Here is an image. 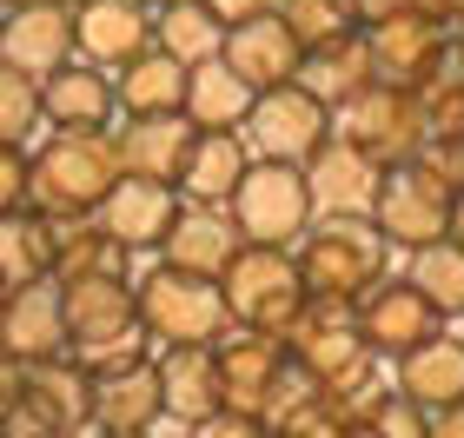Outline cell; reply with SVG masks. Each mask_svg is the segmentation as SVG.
<instances>
[{
    "label": "cell",
    "instance_id": "cell-20",
    "mask_svg": "<svg viewBox=\"0 0 464 438\" xmlns=\"http://www.w3.org/2000/svg\"><path fill=\"white\" fill-rule=\"evenodd\" d=\"M73 40H80V60L120 73L133 54L153 47V7H140V0H87V7H73Z\"/></svg>",
    "mask_w": 464,
    "mask_h": 438
},
{
    "label": "cell",
    "instance_id": "cell-47",
    "mask_svg": "<svg viewBox=\"0 0 464 438\" xmlns=\"http://www.w3.org/2000/svg\"><path fill=\"white\" fill-rule=\"evenodd\" d=\"M93 438H153V432H93Z\"/></svg>",
    "mask_w": 464,
    "mask_h": 438
},
{
    "label": "cell",
    "instance_id": "cell-52",
    "mask_svg": "<svg viewBox=\"0 0 464 438\" xmlns=\"http://www.w3.org/2000/svg\"><path fill=\"white\" fill-rule=\"evenodd\" d=\"M140 7H166V0H140Z\"/></svg>",
    "mask_w": 464,
    "mask_h": 438
},
{
    "label": "cell",
    "instance_id": "cell-39",
    "mask_svg": "<svg viewBox=\"0 0 464 438\" xmlns=\"http://www.w3.org/2000/svg\"><path fill=\"white\" fill-rule=\"evenodd\" d=\"M34 186V153L20 140H0V213H20Z\"/></svg>",
    "mask_w": 464,
    "mask_h": 438
},
{
    "label": "cell",
    "instance_id": "cell-11",
    "mask_svg": "<svg viewBox=\"0 0 464 438\" xmlns=\"http://www.w3.org/2000/svg\"><path fill=\"white\" fill-rule=\"evenodd\" d=\"M239 133L252 146V160H292V166H305L332 140V107L312 87L285 80V87H266L259 100H252V113H246Z\"/></svg>",
    "mask_w": 464,
    "mask_h": 438
},
{
    "label": "cell",
    "instance_id": "cell-25",
    "mask_svg": "<svg viewBox=\"0 0 464 438\" xmlns=\"http://www.w3.org/2000/svg\"><path fill=\"white\" fill-rule=\"evenodd\" d=\"M160 419H166V399H160V359H153V352L133 359V365L100 372L93 432H153Z\"/></svg>",
    "mask_w": 464,
    "mask_h": 438
},
{
    "label": "cell",
    "instance_id": "cell-4",
    "mask_svg": "<svg viewBox=\"0 0 464 438\" xmlns=\"http://www.w3.org/2000/svg\"><path fill=\"white\" fill-rule=\"evenodd\" d=\"M219 292L232 306V326L272 332V339H292V326H299L305 306H312L299 253H292V246H252V239L232 253V266L219 273Z\"/></svg>",
    "mask_w": 464,
    "mask_h": 438
},
{
    "label": "cell",
    "instance_id": "cell-16",
    "mask_svg": "<svg viewBox=\"0 0 464 438\" xmlns=\"http://www.w3.org/2000/svg\"><path fill=\"white\" fill-rule=\"evenodd\" d=\"M0 60L34 80H47L53 67L80 60V40H73V7L60 0H27V7H7L0 20Z\"/></svg>",
    "mask_w": 464,
    "mask_h": 438
},
{
    "label": "cell",
    "instance_id": "cell-35",
    "mask_svg": "<svg viewBox=\"0 0 464 438\" xmlns=\"http://www.w3.org/2000/svg\"><path fill=\"white\" fill-rule=\"evenodd\" d=\"M405 273L418 279V292L445 312V319H464V246L445 233V239H431V246H418Z\"/></svg>",
    "mask_w": 464,
    "mask_h": 438
},
{
    "label": "cell",
    "instance_id": "cell-30",
    "mask_svg": "<svg viewBox=\"0 0 464 438\" xmlns=\"http://www.w3.org/2000/svg\"><path fill=\"white\" fill-rule=\"evenodd\" d=\"M372 47H365V27L345 34V40H325V47H305V67H299V87H312L325 100L332 113L345 107L352 93H365L372 87Z\"/></svg>",
    "mask_w": 464,
    "mask_h": 438
},
{
    "label": "cell",
    "instance_id": "cell-15",
    "mask_svg": "<svg viewBox=\"0 0 464 438\" xmlns=\"http://www.w3.org/2000/svg\"><path fill=\"white\" fill-rule=\"evenodd\" d=\"M219 60L239 80H252V87H285V80H299V67H305V40L285 27V14L272 7V14H252V20H232L226 27V47H219Z\"/></svg>",
    "mask_w": 464,
    "mask_h": 438
},
{
    "label": "cell",
    "instance_id": "cell-5",
    "mask_svg": "<svg viewBox=\"0 0 464 438\" xmlns=\"http://www.w3.org/2000/svg\"><path fill=\"white\" fill-rule=\"evenodd\" d=\"M133 292H140V326L153 339V352L160 346H219L232 332V306H226L219 279H206V273L160 259L153 273L133 279Z\"/></svg>",
    "mask_w": 464,
    "mask_h": 438
},
{
    "label": "cell",
    "instance_id": "cell-29",
    "mask_svg": "<svg viewBox=\"0 0 464 438\" xmlns=\"http://www.w3.org/2000/svg\"><path fill=\"white\" fill-rule=\"evenodd\" d=\"M246 166H252L246 133H193V153L179 166V193L199 206H226L232 186L246 180Z\"/></svg>",
    "mask_w": 464,
    "mask_h": 438
},
{
    "label": "cell",
    "instance_id": "cell-27",
    "mask_svg": "<svg viewBox=\"0 0 464 438\" xmlns=\"http://www.w3.org/2000/svg\"><path fill=\"white\" fill-rule=\"evenodd\" d=\"M60 226V246H53V279H133V253L100 226L93 213L80 219H53Z\"/></svg>",
    "mask_w": 464,
    "mask_h": 438
},
{
    "label": "cell",
    "instance_id": "cell-14",
    "mask_svg": "<svg viewBox=\"0 0 464 438\" xmlns=\"http://www.w3.org/2000/svg\"><path fill=\"white\" fill-rule=\"evenodd\" d=\"M179 206L186 193L173 180H140V173H120L107 186V200H100V226L126 246V253H160L166 233H173V219H179Z\"/></svg>",
    "mask_w": 464,
    "mask_h": 438
},
{
    "label": "cell",
    "instance_id": "cell-19",
    "mask_svg": "<svg viewBox=\"0 0 464 438\" xmlns=\"http://www.w3.org/2000/svg\"><path fill=\"white\" fill-rule=\"evenodd\" d=\"M0 346H7L20 365H40V359H60V352H67L60 279H27V286L7 292V312H0Z\"/></svg>",
    "mask_w": 464,
    "mask_h": 438
},
{
    "label": "cell",
    "instance_id": "cell-50",
    "mask_svg": "<svg viewBox=\"0 0 464 438\" xmlns=\"http://www.w3.org/2000/svg\"><path fill=\"white\" fill-rule=\"evenodd\" d=\"M7 7H27V0H0V14H7Z\"/></svg>",
    "mask_w": 464,
    "mask_h": 438
},
{
    "label": "cell",
    "instance_id": "cell-24",
    "mask_svg": "<svg viewBox=\"0 0 464 438\" xmlns=\"http://www.w3.org/2000/svg\"><path fill=\"white\" fill-rule=\"evenodd\" d=\"M239 246H246V239H239V226H232L226 206H199V200H186V206H179V219H173V233H166V246H160V259H166V266H186V273L219 279Z\"/></svg>",
    "mask_w": 464,
    "mask_h": 438
},
{
    "label": "cell",
    "instance_id": "cell-26",
    "mask_svg": "<svg viewBox=\"0 0 464 438\" xmlns=\"http://www.w3.org/2000/svg\"><path fill=\"white\" fill-rule=\"evenodd\" d=\"M252 100H259V87L252 80H239L226 67V60H199L193 73H186V120H193L199 133H239L246 127V113H252Z\"/></svg>",
    "mask_w": 464,
    "mask_h": 438
},
{
    "label": "cell",
    "instance_id": "cell-17",
    "mask_svg": "<svg viewBox=\"0 0 464 438\" xmlns=\"http://www.w3.org/2000/svg\"><path fill=\"white\" fill-rule=\"evenodd\" d=\"M219 352V379H226V405L239 412H259L272 405V392H279V379L292 372V346L272 339V332H252V326H232L226 339L213 346Z\"/></svg>",
    "mask_w": 464,
    "mask_h": 438
},
{
    "label": "cell",
    "instance_id": "cell-45",
    "mask_svg": "<svg viewBox=\"0 0 464 438\" xmlns=\"http://www.w3.org/2000/svg\"><path fill=\"white\" fill-rule=\"evenodd\" d=\"M358 20H378V14H392V7H405V0H352Z\"/></svg>",
    "mask_w": 464,
    "mask_h": 438
},
{
    "label": "cell",
    "instance_id": "cell-46",
    "mask_svg": "<svg viewBox=\"0 0 464 438\" xmlns=\"http://www.w3.org/2000/svg\"><path fill=\"white\" fill-rule=\"evenodd\" d=\"M451 239L464 246V193H458V206H451Z\"/></svg>",
    "mask_w": 464,
    "mask_h": 438
},
{
    "label": "cell",
    "instance_id": "cell-13",
    "mask_svg": "<svg viewBox=\"0 0 464 438\" xmlns=\"http://www.w3.org/2000/svg\"><path fill=\"white\" fill-rule=\"evenodd\" d=\"M445 40H451V27H445L438 14H425L418 0H405V7H392V14H378V20H365L372 73L392 80V87H418V80L438 67Z\"/></svg>",
    "mask_w": 464,
    "mask_h": 438
},
{
    "label": "cell",
    "instance_id": "cell-40",
    "mask_svg": "<svg viewBox=\"0 0 464 438\" xmlns=\"http://www.w3.org/2000/svg\"><path fill=\"white\" fill-rule=\"evenodd\" d=\"M186 438H272V425L259 419V412H239V405H219L206 412L199 425H186Z\"/></svg>",
    "mask_w": 464,
    "mask_h": 438
},
{
    "label": "cell",
    "instance_id": "cell-51",
    "mask_svg": "<svg viewBox=\"0 0 464 438\" xmlns=\"http://www.w3.org/2000/svg\"><path fill=\"white\" fill-rule=\"evenodd\" d=\"M60 7H87V0H60Z\"/></svg>",
    "mask_w": 464,
    "mask_h": 438
},
{
    "label": "cell",
    "instance_id": "cell-44",
    "mask_svg": "<svg viewBox=\"0 0 464 438\" xmlns=\"http://www.w3.org/2000/svg\"><path fill=\"white\" fill-rule=\"evenodd\" d=\"M418 7H425V14H438L445 27H464V0H418Z\"/></svg>",
    "mask_w": 464,
    "mask_h": 438
},
{
    "label": "cell",
    "instance_id": "cell-37",
    "mask_svg": "<svg viewBox=\"0 0 464 438\" xmlns=\"http://www.w3.org/2000/svg\"><path fill=\"white\" fill-rule=\"evenodd\" d=\"M279 14H285V27L299 34L305 47H325V40H345V34L365 27L352 0H279Z\"/></svg>",
    "mask_w": 464,
    "mask_h": 438
},
{
    "label": "cell",
    "instance_id": "cell-33",
    "mask_svg": "<svg viewBox=\"0 0 464 438\" xmlns=\"http://www.w3.org/2000/svg\"><path fill=\"white\" fill-rule=\"evenodd\" d=\"M153 47L199 67V60H213L226 47V20L213 0H166V7H153Z\"/></svg>",
    "mask_w": 464,
    "mask_h": 438
},
{
    "label": "cell",
    "instance_id": "cell-9",
    "mask_svg": "<svg viewBox=\"0 0 464 438\" xmlns=\"http://www.w3.org/2000/svg\"><path fill=\"white\" fill-rule=\"evenodd\" d=\"M451 206H458V186L418 153L405 166H385L378 200H372V219H378V233L392 239V253H418V246L451 233Z\"/></svg>",
    "mask_w": 464,
    "mask_h": 438
},
{
    "label": "cell",
    "instance_id": "cell-36",
    "mask_svg": "<svg viewBox=\"0 0 464 438\" xmlns=\"http://www.w3.org/2000/svg\"><path fill=\"white\" fill-rule=\"evenodd\" d=\"M358 412V425L378 432V438H431V405H418L411 392H385V385H372L365 399H352Z\"/></svg>",
    "mask_w": 464,
    "mask_h": 438
},
{
    "label": "cell",
    "instance_id": "cell-43",
    "mask_svg": "<svg viewBox=\"0 0 464 438\" xmlns=\"http://www.w3.org/2000/svg\"><path fill=\"white\" fill-rule=\"evenodd\" d=\"M431 438H464V399H458V405H438V412H431Z\"/></svg>",
    "mask_w": 464,
    "mask_h": 438
},
{
    "label": "cell",
    "instance_id": "cell-7",
    "mask_svg": "<svg viewBox=\"0 0 464 438\" xmlns=\"http://www.w3.org/2000/svg\"><path fill=\"white\" fill-rule=\"evenodd\" d=\"M226 213H232V226H239V239H252V246H299L305 226L319 219V206H312L305 166H292V160H252L246 180L232 186Z\"/></svg>",
    "mask_w": 464,
    "mask_h": 438
},
{
    "label": "cell",
    "instance_id": "cell-38",
    "mask_svg": "<svg viewBox=\"0 0 464 438\" xmlns=\"http://www.w3.org/2000/svg\"><path fill=\"white\" fill-rule=\"evenodd\" d=\"M40 127H47V113H40V80L0 60V140L27 146V133H40Z\"/></svg>",
    "mask_w": 464,
    "mask_h": 438
},
{
    "label": "cell",
    "instance_id": "cell-2",
    "mask_svg": "<svg viewBox=\"0 0 464 438\" xmlns=\"http://www.w3.org/2000/svg\"><path fill=\"white\" fill-rule=\"evenodd\" d=\"M292 253H299L312 299H339V306H358L392 273V239L378 233L372 213H319Z\"/></svg>",
    "mask_w": 464,
    "mask_h": 438
},
{
    "label": "cell",
    "instance_id": "cell-21",
    "mask_svg": "<svg viewBox=\"0 0 464 438\" xmlns=\"http://www.w3.org/2000/svg\"><path fill=\"white\" fill-rule=\"evenodd\" d=\"M193 120L186 113H126V127H113L120 140V173H140V180H173L179 186V166L193 153Z\"/></svg>",
    "mask_w": 464,
    "mask_h": 438
},
{
    "label": "cell",
    "instance_id": "cell-54",
    "mask_svg": "<svg viewBox=\"0 0 464 438\" xmlns=\"http://www.w3.org/2000/svg\"><path fill=\"white\" fill-rule=\"evenodd\" d=\"M0 20H7V14H0Z\"/></svg>",
    "mask_w": 464,
    "mask_h": 438
},
{
    "label": "cell",
    "instance_id": "cell-10",
    "mask_svg": "<svg viewBox=\"0 0 464 438\" xmlns=\"http://www.w3.org/2000/svg\"><path fill=\"white\" fill-rule=\"evenodd\" d=\"M332 127H339L345 140H358L372 160L385 166H405L425 153V100H418V87H392V80H372L365 93H352L339 113H332Z\"/></svg>",
    "mask_w": 464,
    "mask_h": 438
},
{
    "label": "cell",
    "instance_id": "cell-12",
    "mask_svg": "<svg viewBox=\"0 0 464 438\" xmlns=\"http://www.w3.org/2000/svg\"><path fill=\"white\" fill-rule=\"evenodd\" d=\"M352 312H358V332H365V346L378 359H405L411 346H425L431 332H445V312L418 292L411 273H385Z\"/></svg>",
    "mask_w": 464,
    "mask_h": 438
},
{
    "label": "cell",
    "instance_id": "cell-18",
    "mask_svg": "<svg viewBox=\"0 0 464 438\" xmlns=\"http://www.w3.org/2000/svg\"><path fill=\"white\" fill-rule=\"evenodd\" d=\"M378 180H385V160H372L365 146L345 140L339 127L305 160V186H312V206H319V213H372Z\"/></svg>",
    "mask_w": 464,
    "mask_h": 438
},
{
    "label": "cell",
    "instance_id": "cell-1",
    "mask_svg": "<svg viewBox=\"0 0 464 438\" xmlns=\"http://www.w3.org/2000/svg\"><path fill=\"white\" fill-rule=\"evenodd\" d=\"M113 180H120L113 127H53L34 146L27 206H40L47 219H80V213H100V200H107Z\"/></svg>",
    "mask_w": 464,
    "mask_h": 438
},
{
    "label": "cell",
    "instance_id": "cell-42",
    "mask_svg": "<svg viewBox=\"0 0 464 438\" xmlns=\"http://www.w3.org/2000/svg\"><path fill=\"white\" fill-rule=\"evenodd\" d=\"M213 7H219V20H226V27H232V20H252V14H272V7H279V0H213Z\"/></svg>",
    "mask_w": 464,
    "mask_h": 438
},
{
    "label": "cell",
    "instance_id": "cell-3",
    "mask_svg": "<svg viewBox=\"0 0 464 438\" xmlns=\"http://www.w3.org/2000/svg\"><path fill=\"white\" fill-rule=\"evenodd\" d=\"M60 312H67V352L93 379L153 352V339H146V326H140L133 279H67L60 286Z\"/></svg>",
    "mask_w": 464,
    "mask_h": 438
},
{
    "label": "cell",
    "instance_id": "cell-31",
    "mask_svg": "<svg viewBox=\"0 0 464 438\" xmlns=\"http://www.w3.org/2000/svg\"><path fill=\"white\" fill-rule=\"evenodd\" d=\"M186 60H173L166 47H146L133 54L126 67L113 73V93H120V113H179L186 107Z\"/></svg>",
    "mask_w": 464,
    "mask_h": 438
},
{
    "label": "cell",
    "instance_id": "cell-8",
    "mask_svg": "<svg viewBox=\"0 0 464 438\" xmlns=\"http://www.w3.org/2000/svg\"><path fill=\"white\" fill-rule=\"evenodd\" d=\"M93 412H100V379L73 352H60V359L27 365V392L0 419V432L7 438H80V432H93Z\"/></svg>",
    "mask_w": 464,
    "mask_h": 438
},
{
    "label": "cell",
    "instance_id": "cell-28",
    "mask_svg": "<svg viewBox=\"0 0 464 438\" xmlns=\"http://www.w3.org/2000/svg\"><path fill=\"white\" fill-rule=\"evenodd\" d=\"M398 365V392H411L418 405H458L464 399V339L458 332H431L425 346H411Z\"/></svg>",
    "mask_w": 464,
    "mask_h": 438
},
{
    "label": "cell",
    "instance_id": "cell-34",
    "mask_svg": "<svg viewBox=\"0 0 464 438\" xmlns=\"http://www.w3.org/2000/svg\"><path fill=\"white\" fill-rule=\"evenodd\" d=\"M418 100H425V127L431 140H458L464 133V34L451 27L445 54H438V67L418 80Z\"/></svg>",
    "mask_w": 464,
    "mask_h": 438
},
{
    "label": "cell",
    "instance_id": "cell-41",
    "mask_svg": "<svg viewBox=\"0 0 464 438\" xmlns=\"http://www.w3.org/2000/svg\"><path fill=\"white\" fill-rule=\"evenodd\" d=\"M20 392H27V365H20L14 352L0 346V419H7V412L20 405Z\"/></svg>",
    "mask_w": 464,
    "mask_h": 438
},
{
    "label": "cell",
    "instance_id": "cell-22",
    "mask_svg": "<svg viewBox=\"0 0 464 438\" xmlns=\"http://www.w3.org/2000/svg\"><path fill=\"white\" fill-rule=\"evenodd\" d=\"M40 113L47 127H113L120 120V93H113V73L93 67V60H67L40 80Z\"/></svg>",
    "mask_w": 464,
    "mask_h": 438
},
{
    "label": "cell",
    "instance_id": "cell-23",
    "mask_svg": "<svg viewBox=\"0 0 464 438\" xmlns=\"http://www.w3.org/2000/svg\"><path fill=\"white\" fill-rule=\"evenodd\" d=\"M160 399H166V419L179 425H199L206 412L226 405V379H219V352L213 346H160Z\"/></svg>",
    "mask_w": 464,
    "mask_h": 438
},
{
    "label": "cell",
    "instance_id": "cell-53",
    "mask_svg": "<svg viewBox=\"0 0 464 438\" xmlns=\"http://www.w3.org/2000/svg\"><path fill=\"white\" fill-rule=\"evenodd\" d=\"M0 438H7V432H0Z\"/></svg>",
    "mask_w": 464,
    "mask_h": 438
},
{
    "label": "cell",
    "instance_id": "cell-32",
    "mask_svg": "<svg viewBox=\"0 0 464 438\" xmlns=\"http://www.w3.org/2000/svg\"><path fill=\"white\" fill-rule=\"evenodd\" d=\"M53 246H60V226L40 213V206L0 213V273H7V286L53 279Z\"/></svg>",
    "mask_w": 464,
    "mask_h": 438
},
{
    "label": "cell",
    "instance_id": "cell-49",
    "mask_svg": "<svg viewBox=\"0 0 464 438\" xmlns=\"http://www.w3.org/2000/svg\"><path fill=\"white\" fill-rule=\"evenodd\" d=\"M352 438H378V432H365V425H352Z\"/></svg>",
    "mask_w": 464,
    "mask_h": 438
},
{
    "label": "cell",
    "instance_id": "cell-6",
    "mask_svg": "<svg viewBox=\"0 0 464 438\" xmlns=\"http://www.w3.org/2000/svg\"><path fill=\"white\" fill-rule=\"evenodd\" d=\"M285 346H292V365L319 392H332V399H365L378 385V352L358 332V312L339 299H312Z\"/></svg>",
    "mask_w": 464,
    "mask_h": 438
},
{
    "label": "cell",
    "instance_id": "cell-48",
    "mask_svg": "<svg viewBox=\"0 0 464 438\" xmlns=\"http://www.w3.org/2000/svg\"><path fill=\"white\" fill-rule=\"evenodd\" d=\"M7 292H14V286H7V273H0V312H7Z\"/></svg>",
    "mask_w": 464,
    "mask_h": 438
}]
</instances>
